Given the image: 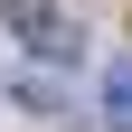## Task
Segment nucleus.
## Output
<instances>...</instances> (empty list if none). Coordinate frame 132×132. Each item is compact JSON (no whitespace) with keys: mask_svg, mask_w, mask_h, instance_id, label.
<instances>
[{"mask_svg":"<svg viewBox=\"0 0 132 132\" xmlns=\"http://www.w3.org/2000/svg\"><path fill=\"white\" fill-rule=\"evenodd\" d=\"M104 132H132V66L104 76Z\"/></svg>","mask_w":132,"mask_h":132,"instance_id":"2","label":"nucleus"},{"mask_svg":"<svg viewBox=\"0 0 132 132\" xmlns=\"http://www.w3.org/2000/svg\"><path fill=\"white\" fill-rule=\"evenodd\" d=\"M0 19L19 28L38 57H76V28H66V10H57V0H0Z\"/></svg>","mask_w":132,"mask_h":132,"instance_id":"1","label":"nucleus"}]
</instances>
